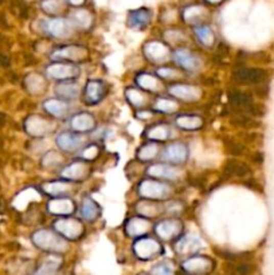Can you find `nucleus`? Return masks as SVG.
<instances>
[{
	"instance_id": "1",
	"label": "nucleus",
	"mask_w": 274,
	"mask_h": 275,
	"mask_svg": "<svg viewBox=\"0 0 274 275\" xmlns=\"http://www.w3.org/2000/svg\"><path fill=\"white\" fill-rule=\"evenodd\" d=\"M33 242L38 248L47 253H63L68 248V244L63 236H61L55 230L42 228L34 232Z\"/></svg>"
},
{
	"instance_id": "2",
	"label": "nucleus",
	"mask_w": 274,
	"mask_h": 275,
	"mask_svg": "<svg viewBox=\"0 0 274 275\" xmlns=\"http://www.w3.org/2000/svg\"><path fill=\"white\" fill-rule=\"evenodd\" d=\"M137 193L143 199L155 200V202H163V200L170 199L173 195V188L168 183L157 179H145L140 181L137 187Z\"/></svg>"
},
{
	"instance_id": "3",
	"label": "nucleus",
	"mask_w": 274,
	"mask_h": 275,
	"mask_svg": "<svg viewBox=\"0 0 274 275\" xmlns=\"http://www.w3.org/2000/svg\"><path fill=\"white\" fill-rule=\"evenodd\" d=\"M80 67L77 66V63H72V62H57L54 61L53 63L46 67V76L47 78L54 81H73L76 80L77 77L80 76Z\"/></svg>"
},
{
	"instance_id": "4",
	"label": "nucleus",
	"mask_w": 274,
	"mask_h": 275,
	"mask_svg": "<svg viewBox=\"0 0 274 275\" xmlns=\"http://www.w3.org/2000/svg\"><path fill=\"white\" fill-rule=\"evenodd\" d=\"M53 228L67 240H78L85 232L82 221L70 216H63L55 220Z\"/></svg>"
},
{
	"instance_id": "5",
	"label": "nucleus",
	"mask_w": 274,
	"mask_h": 275,
	"mask_svg": "<svg viewBox=\"0 0 274 275\" xmlns=\"http://www.w3.org/2000/svg\"><path fill=\"white\" fill-rule=\"evenodd\" d=\"M89 57V51L83 46L78 44H67L62 46L51 51L50 58L57 62H72V63H80Z\"/></svg>"
},
{
	"instance_id": "6",
	"label": "nucleus",
	"mask_w": 274,
	"mask_h": 275,
	"mask_svg": "<svg viewBox=\"0 0 274 275\" xmlns=\"http://www.w3.org/2000/svg\"><path fill=\"white\" fill-rule=\"evenodd\" d=\"M133 253L141 261H149L163 253V247L159 240L151 236H140L133 244Z\"/></svg>"
},
{
	"instance_id": "7",
	"label": "nucleus",
	"mask_w": 274,
	"mask_h": 275,
	"mask_svg": "<svg viewBox=\"0 0 274 275\" xmlns=\"http://www.w3.org/2000/svg\"><path fill=\"white\" fill-rule=\"evenodd\" d=\"M92 173V167L90 164L85 161V160H76L73 163L67 164L66 167L62 168L61 179L72 183H78V181L86 180Z\"/></svg>"
},
{
	"instance_id": "8",
	"label": "nucleus",
	"mask_w": 274,
	"mask_h": 275,
	"mask_svg": "<svg viewBox=\"0 0 274 275\" xmlns=\"http://www.w3.org/2000/svg\"><path fill=\"white\" fill-rule=\"evenodd\" d=\"M42 29L44 33L55 39H66L72 35L73 24L68 19L50 18L42 22Z\"/></svg>"
},
{
	"instance_id": "9",
	"label": "nucleus",
	"mask_w": 274,
	"mask_h": 275,
	"mask_svg": "<svg viewBox=\"0 0 274 275\" xmlns=\"http://www.w3.org/2000/svg\"><path fill=\"white\" fill-rule=\"evenodd\" d=\"M85 138L81 136V133L77 132H70V131H63L59 132L55 137V144L62 152L65 153H76L78 152L85 144Z\"/></svg>"
},
{
	"instance_id": "10",
	"label": "nucleus",
	"mask_w": 274,
	"mask_h": 275,
	"mask_svg": "<svg viewBox=\"0 0 274 275\" xmlns=\"http://www.w3.org/2000/svg\"><path fill=\"white\" fill-rule=\"evenodd\" d=\"M143 51H144L145 58L155 65L166 63L171 58V50L168 44H166L164 42H159V40L147 42L143 47Z\"/></svg>"
},
{
	"instance_id": "11",
	"label": "nucleus",
	"mask_w": 274,
	"mask_h": 275,
	"mask_svg": "<svg viewBox=\"0 0 274 275\" xmlns=\"http://www.w3.org/2000/svg\"><path fill=\"white\" fill-rule=\"evenodd\" d=\"M156 235L163 240H173L176 238H180L183 232V223L176 217H170L160 220L155 226Z\"/></svg>"
},
{
	"instance_id": "12",
	"label": "nucleus",
	"mask_w": 274,
	"mask_h": 275,
	"mask_svg": "<svg viewBox=\"0 0 274 275\" xmlns=\"http://www.w3.org/2000/svg\"><path fill=\"white\" fill-rule=\"evenodd\" d=\"M145 173L148 174L149 178L157 179V180L175 181L177 179H180L181 170L175 167L173 164L160 163L149 165L147 170H145Z\"/></svg>"
},
{
	"instance_id": "13",
	"label": "nucleus",
	"mask_w": 274,
	"mask_h": 275,
	"mask_svg": "<svg viewBox=\"0 0 274 275\" xmlns=\"http://www.w3.org/2000/svg\"><path fill=\"white\" fill-rule=\"evenodd\" d=\"M168 93L176 99L184 102H196L202 97V89L195 85L173 84L168 86Z\"/></svg>"
},
{
	"instance_id": "14",
	"label": "nucleus",
	"mask_w": 274,
	"mask_h": 275,
	"mask_svg": "<svg viewBox=\"0 0 274 275\" xmlns=\"http://www.w3.org/2000/svg\"><path fill=\"white\" fill-rule=\"evenodd\" d=\"M266 77V71L260 67H241L235 70L233 78L242 85H260Z\"/></svg>"
},
{
	"instance_id": "15",
	"label": "nucleus",
	"mask_w": 274,
	"mask_h": 275,
	"mask_svg": "<svg viewBox=\"0 0 274 275\" xmlns=\"http://www.w3.org/2000/svg\"><path fill=\"white\" fill-rule=\"evenodd\" d=\"M173 61L176 62L181 69L188 72H196L202 67L200 58L187 48H177L173 53Z\"/></svg>"
},
{
	"instance_id": "16",
	"label": "nucleus",
	"mask_w": 274,
	"mask_h": 275,
	"mask_svg": "<svg viewBox=\"0 0 274 275\" xmlns=\"http://www.w3.org/2000/svg\"><path fill=\"white\" fill-rule=\"evenodd\" d=\"M190 156V151L188 146L184 142L176 141L172 144L167 145L164 152H163V157L167 163L173 164V165H180V164H186Z\"/></svg>"
},
{
	"instance_id": "17",
	"label": "nucleus",
	"mask_w": 274,
	"mask_h": 275,
	"mask_svg": "<svg viewBox=\"0 0 274 275\" xmlns=\"http://www.w3.org/2000/svg\"><path fill=\"white\" fill-rule=\"evenodd\" d=\"M181 267L190 275H206L214 268V262L207 257H192L181 263Z\"/></svg>"
},
{
	"instance_id": "18",
	"label": "nucleus",
	"mask_w": 274,
	"mask_h": 275,
	"mask_svg": "<svg viewBox=\"0 0 274 275\" xmlns=\"http://www.w3.org/2000/svg\"><path fill=\"white\" fill-rule=\"evenodd\" d=\"M105 85L102 81L98 80H90L87 81L86 86L83 89L82 101L86 104L87 106L97 105L98 102H101L105 97Z\"/></svg>"
},
{
	"instance_id": "19",
	"label": "nucleus",
	"mask_w": 274,
	"mask_h": 275,
	"mask_svg": "<svg viewBox=\"0 0 274 275\" xmlns=\"http://www.w3.org/2000/svg\"><path fill=\"white\" fill-rule=\"evenodd\" d=\"M76 203L74 200L68 199V197H54L51 199L46 206L47 212L50 215H54V216H70L76 212Z\"/></svg>"
},
{
	"instance_id": "20",
	"label": "nucleus",
	"mask_w": 274,
	"mask_h": 275,
	"mask_svg": "<svg viewBox=\"0 0 274 275\" xmlns=\"http://www.w3.org/2000/svg\"><path fill=\"white\" fill-rule=\"evenodd\" d=\"M25 128L30 136L40 138L53 131V122H50L44 117L31 116L26 120Z\"/></svg>"
},
{
	"instance_id": "21",
	"label": "nucleus",
	"mask_w": 274,
	"mask_h": 275,
	"mask_svg": "<svg viewBox=\"0 0 274 275\" xmlns=\"http://www.w3.org/2000/svg\"><path fill=\"white\" fill-rule=\"evenodd\" d=\"M152 14L148 8H137V10H133V11H129L128 19H126V24H128L129 29L136 30V31H143V30H145L149 26Z\"/></svg>"
},
{
	"instance_id": "22",
	"label": "nucleus",
	"mask_w": 274,
	"mask_h": 275,
	"mask_svg": "<svg viewBox=\"0 0 274 275\" xmlns=\"http://www.w3.org/2000/svg\"><path fill=\"white\" fill-rule=\"evenodd\" d=\"M40 189L46 193V195H50L53 197H62V196H66L68 193H72L74 187H73L72 181L67 180H54V181H44L40 185Z\"/></svg>"
},
{
	"instance_id": "23",
	"label": "nucleus",
	"mask_w": 274,
	"mask_h": 275,
	"mask_svg": "<svg viewBox=\"0 0 274 275\" xmlns=\"http://www.w3.org/2000/svg\"><path fill=\"white\" fill-rule=\"evenodd\" d=\"M151 230V223L144 216H133L128 219L125 223V234L132 238L144 236Z\"/></svg>"
},
{
	"instance_id": "24",
	"label": "nucleus",
	"mask_w": 274,
	"mask_h": 275,
	"mask_svg": "<svg viewBox=\"0 0 274 275\" xmlns=\"http://www.w3.org/2000/svg\"><path fill=\"white\" fill-rule=\"evenodd\" d=\"M68 20L73 27H76L81 31H89L94 24L93 15L90 11H87L86 8H76L68 16Z\"/></svg>"
},
{
	"instance_id": "25",
	"label": "nucleus",
	"mask_w": 274,
	"mask_h": 275,
	"mask_svg": "<svg viewBox=\"0 0 274 275\" xmlns=\"http://www.w3.org/2000/svg\"><path fill=\"white\" fill-rule=\"evenodd\" d=\"M70 127L73 132L77 133H87L96 128V120L90 113H77L70 120Z\"/></svg>"
},
{
	"instance_id": "26",
	"label": "nucleus",
	"mask_w": 274,
	"mask_h": 275,
	"mask_svg": "<svg viewBox=\"0 0 274 275\" xmlns=\"http://www.w3.org/2000/svg\"><path fill=\"white\" fill-rule=\"evenodd\" d=\"M44 112L55 118H65L70 112V106L67 101H63L61 98H49L43 102Z\"/></svg>"
},
{
	"instance_id": "27",
	"label": "nucleus",
	"mask_w": 274,
	"mask_h": 275,
	"mask_svg": "<svg viewBox=\"0 0 274 275\" xmlns=\"http://www.w3.org/2000/svg\"><path fill=\"white\" fill-rule=\"evenodd\" d=\"M136 85L143 90L148 91V93H160L163 90V84L162 81L159 80V77H155L149 74V72H140L137 74L136 78Z\"/></svg>"
},
{
	"instance_id": "28",
	"label": "nucleus",
	"mask_w": 274,
	"mask_h": 275,
	"mask_svg": "<svg viewBox=\"0 0 274 275\" xmlns=\"http://www.w3.org/2000/svg\"><path fill=\"white\" fill-rule=\"evenodd\" d=\"M55 94L63 101H76L81 94L80 85L70 81H62L55 86Z\"/></svg>"
},
{
	"instance_id": "29",
	"label": "nucleus",
	"mask_w": 274,
	"mask_h": 275,
	"mask_svg": "<svg viewBox=\"0 0 274 275\" xmlns=\"http://www.w3.org/2000/svg\"><path fill=\"white\" fill-rule=\"evenodd\" d=\"M101 212H102L101 207L98 206L92 197H89V196L82 197V202H81L80 206V216L82 217L83 220L86 221L97 220L98 217L101 216Z\"/></svg>"
},
{
	"instance_id": "30",
	"label": "nucleus",
	"mask_w": 274,
	"mask_h": 275,
	"mask_svg": "<svg viewBox=\"0 0 274 275\" xmlns=\"http://www.w3.org/2000/svg\"><path fill=\"white\" fill-rule=\"evenodd\" d=\"M136 211L140 216L151 219V217L159 216L160 214L164 212V204H160L159 202H155V200L144 199L136 204Z\"/></svg>"
},
{
	"instance_id": "31",
	"label": "nucleus",
	"mask_w": 274,
	"mask_h": 275,
	"mask_svg": "<svg viewBox=\"0 0 274 275\" xmlns=\"http://www.w3.org/2000/svg\"><path fill=\"white\" fill-rule=\"evenodd\" d=\"M175 123L181 131L195 132L202 129L204 121H203L202 117L196 116V114H180V116L176 117Z\"/></svg>"
},
{
	"instance_id": "32",
	"label": "nucleus",
	"mask_w": 274,
	"mask_h": 275,
	"mask_svg": "<svg viewBox=\"0 0 274 275\" xmlns=\"http://www.w3.org/2000/svg\"><path fill=\"white\" fill-rule=\"evenodd\" d=\"M171 136H172V129H171L168 123H155V125H151L145 131V137L151 140V141H167Z\"/></svg>"
},
{
	"instance_id": "33",
	"label": "nucleus",
	"mask_w": 274,
	"mask_h": 275,
	"mask_svg": "<svg viewBox=\"0 0 274 275\" xmlns=\"http://www.w3.org/2000/svg\"><path fill=\"white\" fill-rule=\"evenodd\" d=\"M202 247V240L195 235H184L179 238L175 244V250L177 254L186 255V254L196 253Z\"/></svg>"
},
{
	"instance_id": "34",
	"label": "nucleus",
	"mask_w": 274,
	"mask_h": 275,
	"mask_svg": "<svg viewBox=\"0 0 274 275\" xmlns=\"http://www.w3.org/2000/svg\"><path fill=\"white\" fill-rule=\"evenodd\" d=\"M207 15L209 12L202 6H188L181 12L183 20L188 24H199Z\"/></svg>"
},
{
	"instance_id": "35",
	"label": "nucleus",
	"mask_w": 274,
	"mask_h": 275,
	"mask_svg": "<svg viewBox=\"0 0 274 275\" xmlns=\"http://www.w3.org/2000/svg\"><path fill=\"white\" fill-rule=\"evenodd\" d=\"M160 146L156 141H149L147 144H143L140 148L137 149L136 157L141 163H149L159 156Z\"/></svg>"
},
{
	"instance_id": "36",
	"label": "nucleus",
	"mask_w": 274,
	"mask_h": 275,
	"mask_svg": "<svg viewBox=\"0 0 274 275\" xmlns=\"http://www.w3.org/2000/svg\"><path fill=\"white\" fill-rule=\"evenodd\" d=\"M194 34L196 39L203 44L204 47H213L215 43V34L213 29L207 24H196L194 29Z\"/></svg>"
},
{
	"instance_id": "37",
	"label": "nucleus",
	"mask_w": 274,
	"mask_h": 275,
	"mask_svg": "<svg viewBox=\"0 0 274 275\" xmlns=\"http://www.w3.org/2000/svg\"><path fill=\"white\" fill-rule=\"evenodd\" d=\"M224 173L234 178H247L252 174V170L245 163H241L238 160H230L224 167Z\"/></svg>"
},
{
	"instance_id": "38",
	"label": "nucleus",
	"mask_w": 274,
	"mask_h": 275,
	"mask_svg": "<svg viewBox=\"0 0 274 275\" xmlns=\"http://www.w3.org/2000/svg\"><path fill=\"white\" fill-rule=\"evenodd\" d=\"M125 99L129 102L130 105L133 108L143 109L148 101V97L145 93H143L139 89H134V87H128L125 89Z\"/></svg>"
},
{
	"instance_id": "39",
	"label": "nucleus",
	"mask_w": 274,
	"mask_h": 275,
	"mask_svg": "<svg viewBox=\"0 0 274 275\" xmlns=\"http://www.w3.org/2000/svg\"><path fill=\"white\" fill-rule=\"evenodd\" d=\"M229 101L234 108L241 109H249L253 105V98L249 93H243V91L231 90L229 93Z\"/></svg>"
},
{
	"instance_id": "40",
	"label": "nucleus",
	"mask_w": 274,
	"mask_h": 275,
	"mask_svg": "<svg viewBox=\"0 0 274 275\" xmlns=\"http://www.w3.org/2000/svg\"><path fill=\"white\" fill-rule=\"evenodd\" d=\"M153 110L157 113H164V114H172L179 109V104L177 101L172 99V98L159 97L153 102Z\"/></svg>"
},
{
	"instance_id": "41",
	"label": "nucleus",
	"mask_w": 274,
	"mask_h": 275,
	"mask_svg": "<svg viewBox=\"0 0 274 275\" xmlns=\"http://www.w3.org/2000/svg\"><path fill=\"white\" fill-rule=\"evenodd\" d=\"M67 2L65 0H42L40 8L47 15H58L65 10Z\"/></svg>"
},
{
	"instance_id": "42",
	"label": "nucleus",
	"mask_w": 274,
	"mask_h": 275,
	"mask_svg": "<svg viewBox=\"0 0 274 275\" xmlns=\"http://www.w3.org/2000/svg\"><path fill=\"white\" fill-rule=\"evenodd\" d=\"M26 84L29 90L33 93V94H39L42 91L46 89V81L43 80V77L39 76V74H31V76L27 77L26 80Z\"/></svg>"
},
{
	"instance_id": "43",
	"label": "nucleus",
	"mask_w": 274,
	"mask_h": 275,
	"mask_svg": "<svg viewBox=\"0 0 274 275\" xmlns=\"http://www.w3.org/2000/svg\"><path fill=\"white\" fill-rule=\"evenodd\" d=\"M61 266V259L57 257L47 258L42 266L39 267L36 275H55L58 272V268Z\"/></svg>"
},
{
	"instance_id": "44",
	"label": "nucleus",
	"mask_w": 274,
	"mask_h": 275,
	"mask_svg": "<svg viewBox=\"0 0 274 275\" xmlns=\"http://www.w3.org/2000/svg\"><path fill=\"white\" fill-rule=\"evenodd\" d=\"M62 161H63V157L59 153L55 152V151H49L40 160V165L46 169H50V168L53 169V168L59 167Z\"/></svg>"
},
{
	"instance_id": "45",
	"label": "nucleus",
	"mask_w": 274,
	"mask_h": 275,
	"mask_svg": "<svg viewBox=\"0 0 274 275\" xmlns=\"http://www.w3.org/2000/svg\"><path fill=\"white\" fill-rule=\"evenodd\" d=\"M157 77H160L162 80L166 81H176L181 77L180 70L175 69V67H168V66H164V67H159L157 71H156Z\"/></svg>"
},
{
	"instance_id": "46",
	"label": "nucleus",
	"mask_w": 274,
	"mask_h": 275,
	"mask_svg": "<svg viewBox=\"0 0 274 275\" xmlns=\"http://www.w3.org/2000/svg\"><path fill=\"white\" fill-rule=\"evenodd\" d=\"M98 155H100V146L96 144H90L87 145L86 148H83V151L81 152V159L85 161H92L98 157Z\"/></svg>"
},
{
	"instance_id": "47",
	"label": "nucleus",
	"mask_w": 274,
	"mask_h": 275,
	"mask_svg": "<svg viewBox=\"0 0 274 275\" xmlns=\"http://www.w3.org/2000/svg\"><path fill=\"white\" fill-rule=\"evenodd\" d=\"M164 38L166 40L171 42V43H179V42H184L186 40V35L180 30H168L164 33Z\"/></svg>"
},
{
	"instance_id": "48",
	"label": "nucleus",
	"mask_w": 274,
	"mask_h": 275,
	"mask_svg": "<svg viewBox=\"0 0 274 275\" xmlns=\"http://www.w3.org/2000/svg\"><path fill=\"white\" fill-rule=\"evenodd\" d=\"M152 275H175V268L170 263H159L152 268Z\"/></svg>"
},
{
	"instance_id": "49",
	"label": "nucleus",
	"mask_w": 274,
	"mask_h": 275,
	"mask_svg": "<svg viewBox=\"0 0 274 275\" xmlns=\"http://www.w3.org/2000/svg\"><path fill=\"white\" fill-rule=\"evenodd\" d=\"M183 210L184 206L179 200H172V202H168L167 204H164V212H167V214H181V211Z\"/></svg>"
},
{
	"instance_id": "50",
	"label": "nucleus",
	"mask_w": 274,
	"mask_h": 275,
	"mask_svg": "<svg viewBox=\"0 0 274 275\" xmlns=\"http://www.w3.org/2000/svg\"><path fill=\"white\" fill-rule=\"evenodd\" d=\"M254 270V266L247 262H243V263H239L235 266V271L238 272L239 275H250Z\"/></svg>"
},
{
	"instance_id": "51",
	"label": "nucleus",
	"mask_w": 274,
	"mask_h": 275,
	"mask_svg": "<svg viewBox=\"0 0 274 275\" xmlns=\"http://www.w3.org/2000/svg\"><path fill=\"white\" fill-rule=\"evenodd\" d=\"M153 116V113L152 112H147V110H139V112L136 113V117L137 118H140V120H148V118H151V117Z\"/></svg>"
},
{
	"instance_id": "52",
	"label": "nucleus",
	"mask_w": 274,
	"mask_h": 275,
	"mask_svg": "<svg viewBox=\"0 0 274 275\" xmlns=\"http://www.w3.org/2000/svg\"><path fill=\"white\" fill-rule=\"evenodd\" d=\"M85 2L86 0H67V4H70V6H73V7H81V6H83L85 4Z\"/></svg>"
},
{
	"instance_id": "53",
	"label": "nucleus",
	"mask_w": 274,
	"mask_h": 275,
	"mask_svg": "<svg viewBox=\"0 0 274 275\" xmlns=\"http://www.w3.org/2000/svg\"><path fill=\"white\" fill-rule=\"evenodd\" d=\"M10 65V61H8L7 57H4L3 54H0V66H8Z\"/></svg>"
},
{
	"instance_id": "54",
	"label": "nucleus",
	"mask_w": 274,
	"mask_h": 275,
	"mask_svg": "<svg viewBox=\"0 0 274 275\" xmlns=\"http://www.w3.org/2000/svg\"><path fill=\"white\" fill-rule=\"evenodd\" d=\"M3 27H7V20L3 14H0V29H3Z\"/></svg>"
},
{
	"instance_id": "55",
	"label": "nucleus",
	"mask_w": 274,
	"mask_h": 275,
	"mask_svg": "<svg viewBox=\"0 0 274 275\" xmlns=\"http://www.w3.org/2000/svg\"><path fill=\"white\" fill-rule=\"evenodd\" d=\"M207 4H211V6H218V4L223 3L224 0H204Z\"/></svg>"
},
{
	"instance_id": "56",
	"label": "nucleus",
	"mask_w": 274,
	"mask_h": 275,
	"mask_svg": "<svg viewBox=\"0 0 274 275\" xmlns=\"http://www.w3.org/2000/svg\"><path fill=\"white\" fill-rule=\"evenodd\" d=\"M4 125H6V116L0 112V128H3Z\"/></svg>"
},
{
	"instance_id": "57",
	"label": "nucleus",
	"mask_w": 274,
	"mask_h": 275,
	"mask_svg": "<svg viewBox=\"0 0 274 275\" xmlns=\"http://www.w3.org/2000/svg\"><path fill=\"white\" fill-rule=\"evenodd\" d=\"M3 148V140H2V137H0V149Z\"/></svg>"
},
{
	"instance_id": "58",
	"label": "nucleus",
	"mask_w": 274,
	"mask_h": 275,
	"mask_svg": "<svg viewBox=\"0 0 274 275\" xmlns=\"http://www.w3.org/2000/svg\"><path fill=\"white\" fill-rule=\"evenodd\" d=\"M2 3H3V0H0V4H2Z\"/></svg>"
},
{
	"instance_id": "59",
	"label": "nucleus",
	"mask_w": 274,
	"mask_h": 275,
	"mask_svg": "<svg viewBox=\"0 0 274 275\" xmlns=\"http://www.w3.org/2000/svg\"><path fill=\"white\" fill-rule=\"evenodd\" d=\"M0 208H2V203H0Z\"/></svg>"
}]
</instances>
